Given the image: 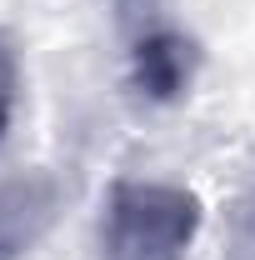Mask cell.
Wrapping results in <instances>:
<instances>
[{
	"mask_svg": "<svg viewBox=\"0 0 255 260\" xmlns=\"http://www.w3.org/2000/svg\"><path fill=\"white\" fill-rule=\"evenodd\" d=\"M200 235V195L170 180H115L100 205V260H185Z\"/></svg>",
	"mask_w": 255,
	"mask_h": 260,
	"instance_id": "6da1fadb",
	"label": "cell"
},
{
	"mask_svg": "<svg viewBox=\"0 0 255 260\" xmlns=\"http://www.w3.org/2000/svg\"><path fill=\"white\" fill-rule=\"evenodd\" d=\"M195 65H200V50L185 30H175L165 20L130 30V90L140 100L170 105V100L190 95Z\"/></svg>",
	"mask_w": 255,
	"mask_h": 260,
	"instance_id": "7a4b0ae2",
	"label": "cell"
},
{
	"mask_svg": "<svg viewBox=\"0 0 255 260\" xmlns=\"http://www.w3.org/2000/svg\"><path fill=\"white\" fill-rule=\"evenodd\" d=\"M60 210V185L45 170H20L0 180V260H25L45 240Z\"/></svg>",
	"mask_w": 255,
	"mask_h": 260,
	"instance_id": "3957f363",
	"label": "cell"
},
{
	"mask_svg": "<svg viewBox=\"0 0 255 260\" xmlns=\"http://www.w3.org/2000/svg\"><path fill=\"white\" fill-rule=\"evenodd\" d=\"M230 250H235V260H255V170L240 185L235 210H230Z\"/></svg>",
	"mask_w": 255,
	"mask_h": 260,
	"instance_id": "277c9868",
	"label": "cell"
},
{
	"mask_svg": "<svg viewBox=\"0 0 255 260\" xmlns=\"http://www.w3.org/2000/svg\"><path fill=\"white\" fill-rule=\"evenodd\" d=\"M15 100H20V70H15V55L0 40V140H5L10 120H15Z\"/></svg>",
	"mask_w": 255,
	"mask_h": 260,
	"instance_id": "5b68a950",
	"label": "cell"
},
{
	"mask_svg": "<svg viewBox=\"0 0 255 260\" xmlns=\"http://www.w3.org/2000/svg\"><path fill=\"white\" fill-rule=\"evenodd\" d=\"M115 10H120V25L125 30H140V25H150V20H160V0H115Z\"/></svg>",
	"mask_w": 255,
	"mask_h": 260,
	"instance_id": "8992f818",
	"label": "cell"
}]
</instances>
